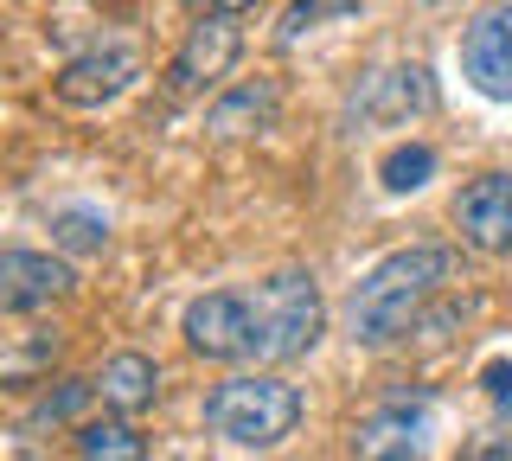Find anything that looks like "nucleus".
Masks as SVG:
<instances>
[{
    "instance_id": "1",
    "label": "nucleus",
    "mask_w": 512,
    "mask_h": 461,
    "mask_svg": "<svg viewBox=\"0 0 512 461\" xmlns=\"http://www.w3.org/2000/svg\"><path fill=\"white\" fill-rule=\"evenodd\" d=\"M320 289L314 276L288 269V276H269L256 289H218L199 295L186 308V346L205 359H256V365H282L301 359L320 340Z\"/></svg>"
},
{
    "instance_id": "2",
    "label": "nucleus",
    "mask_w": 512,
    "mask_h": 461,
    "mask_svg": "<svg viewBox=\"0 0 512 461\" xmlns=\"http://www.w3.org/2000/svg\"><path fill=\"white\" fill-rule=\"evenodd\" d=\"M455 269H461V257L442 250V244H416V250L384 257L372 276L352 289V301H346L352 340L384 346V340H397V333H410L416 314L429 308V295H442L448 282H455Z\"/></svg>"
},
{
    "instance_id": "3",
    "label": "nucleus",
    "mask_w": 512,
    "mask_h": 461,
    "mask_svg": "<svg viewBox=\"0 0 512 461\" xmlns=\"http://www.w3.org/2000/svg\"><path fill=\"white\" fill-rule=\"evenodd\" d=\"M205 423H212L224 442L269 449V442H282L288 429L301 423V391L282 385V378H269V372L224 378V385L205 397Z\"/></svg>"
},
{
    "instance_id": "4",
    "label": "nucleus",
    "mask_w": 512,
    "mask_h": 461,
    "mask_svg": "<svg viewBox=\"0 0 512 461\" xmlns=\"http://www.w3.org/2000/svg\"><path fill=\"white\" fill-rule=\"evenodd\" d=\"M237 52H244V33H237V13H205V20L186 33V45L173 52V65H167V84H173V97H192V90L218 84V77L237 65Z\"/></svg>"
},
{
    "instance_id": "5",
    "label": "nucleus",
    "mask_w": 512,
    "mask_h": 461,
    "mask_svg": "<svg viewBox=\"0 0 512 461\" xmlns=\"http://www.w3.org/2000/svg\"><path fill=\"white\" fill-rule=\"evenodd\" d=\"M461 71H468V84L480 97L512 103V0L487 7L468 33H461Z\"/></svg>"
},
{
    "instance_id": "6",
    "label": "nucleus",
    "mask_w": 512,
    "mask_h": 461,
    "mask_svg": "<svg viewBox=\"0 0 512 461\" xmlns=\"http://www.w3.org/2000/svg\"><path fill=\"white\" fill-rule=\"evenodd\" d=\"M455 231L487 257L512 250V173H480L474 186H461L455 199Z\"/></svg>"
},
{
    "instance_id": "7",
    "label": "nucleus",
    "mask_w": 512,
    "mask_h": 461,
    "mask_svg": "<svg viewBox=\"0 0 512 461\" xmlns=\"http://www.w3.org/2000/svg\"><path fill=\"white\" fill-rule=\"evenodd\" d=\"M429 455V410L384 404L352 429V461H423Z\"/></svg>"
},
{
    "instance_id": "8",
    "label": "nucleus",
    "mask_w": 512,
    "mask_h": 461,
    "mask_svg": "<svg viewBox=\"0 0 512 461\" xmlns=\"http://www.w3.org/2000/svg\"><path fill=\"white\" fill-rule=\"evenodd\" d=\"M436 103V84H429L423 65H397V71H372L359 84V97H352V109L372 122H410L423 116V109Z\"/></svg>"
},
{
    "instance_id": "9",
    "label": "nucleus",
    "mask_w": 512,
    "mask_h": 461,
    "mask_svg": "<svg viewBox=\"0 0 512 461\" xmlns=\"http://www.w3.org/2000/svg\"><path fill=\"white\" fill-rule=\"evenodd\" d=\"M141 71V58L128 52V45H96V52H84V58H71L64 65V77H58V97L64 103H109L116 90H128V77Z\"/></svg>"
},
{
    "instance_id": "10",
    "label": "nucleus",
    "mask_w": 512,
    "mask_h": 461,
    "mask_svg": "<svg viewBox=\"0 0 512 461\" xmlns=\"http://www.w3.org/2000/svg\"><path fill=\"white\" fill-rule=\"evenodd\" d=\"M58 295H71V269L64 263L32 257V250H7L0 257V301H7V314H32Z\"/></svg>"
},
{
    "instance_id": "11",
    "label": "nucleus",
    "mask_w": 512,
    "mask_h": 461,
    "mask_svg": "<svg viewBox=\"0 0 512 461\" xmlns=\"http://www.w3.org/2000/svg\"><path fill=\"white\" fill-rule=\"evenodd\" d=\"M96 391H103V404H116L122 417H135V410H148V404H154L160 372H154V359H148V353H116V359L103 365V378H96Z\"/></svg>"
},
{
    "instance_id": "12",
    "label": "nucleus",
    "mask_w": 512,
    "mask_h": 461,
    "mask_svg": "<svg viewBox=\"0 0 512 461\" xmlns=\"http://www.w3.org/2000/svg\"><path fill=\"white\" fill-rule=\"evenodd\" d=\"M269 116H276V84H244L237 97H224L212 109V129L218 135H250V129H263Z\"/></svg>"
},
{
    "instance_id": "13",
    "label": "nucleus",
    "mask_w": 512,
    "mask_h": 461,
    "mask_svg": "<svg viewBox=\"0 0 512 461\" xmlns=\"http://www.w3.org/2000/svg\"><path fill=\"white\" fill-rule=\"evenodd\" d=\"M77 449H84V461H148V442L128 423H90L77 436Z\"/></svg>"
},
{
    "instance_id": "14",
    "label": "nucleus",
    "mask_w": 512,
    "mask_h": 461,
    "mask_svg": "<svg viewBox=\"0 0 512 461\" xmlns=\"http://www.w3.org/2000/svg\"><path fill=\"white\" fill-rule=\"evenodd\" d=\"M378 173H384V186H391V193H416V186H429V173H436V148H423V141L391 148Z\"/></svg>"
},
{
    "instance_id": "15",
    "label": "nucleus",
    "mask_w": 512,
    "mask_h": 461,
    "mask_svg": "<svg viewBox=\"0 0 512 461\" xmlns=\"http://www.w3.org/2000/svg\"><path fill=\"white\" fill-rule=\"evenodd\" d=\"M58 244H71V250H103V237H109V225H103V212H58Z\"/></svg>"
},
{
    "instance_id": "16",
    "label": "nucleus",
    "mask_w": 512,
    "mask_h": 461,
    "mask_svg": "<svg viewBox=\"0 0 512 461\" xmlns=\"http://www.w3.org/2000/svg\"><path fill=\"white\" fill-rule=\"evenodd\" d=\"M90 397V385H77V378H64V391H45L39 397V410H32V423H58V417H71L77 404Z\"/></svg>"
},
{
    "instance_id": "17",
    "label": "nucleus",
    "mask_w": 512,
    "mask_h": 461,
    "mask_svg": "<svg viewBox=\"0 0 512 461\" xmlns=\"http://www.w3.org/2000/svg\"><path fill=\"white\" fill-rule=\"evenodd\" d=\"M346 7H352V0H295V7H288V20H282V39H301L320 13H346Z\"/></svg>"
},
{
    "instance_id": "18",
    "label": "nucleus",
    "mask_w": 512,
    "mask_h": 461,
    "mask_svg": "<svg viewBox=\"0 0 512 461\" xmlns=\"http://www.w3.org/2000/svg\"><path fill=\"white\" fill-rule=\"evenodd\" d=\"M480 385H487V397L500 410H512V359H493L487 372H480Z\"/></svg>"
},
{
    "instance_id": "19",
    "label": "nucleus",
    "mask_w": 512,
    "mask_h": 461,
    "mask_svg": "<svg viewBox=\"0 0 512 461\" xmlns=\"http://www.w3.org/2000/svg\"><path fill=\"white\" fill-rule=\"evenodd\" d=\"M192 7H205V13H244V7H256V0H192Z\"/></svg>"
},
{
    "instance_id": "20",
    "label": "nucleus",
    "mask_w": 512,
    "mask_h": 461,
    "mask_svg": "<svg viewBox=\"0 0 512 461\" xmlns=\"http://www.w3.org/2000/svg\"><path fill=\"white\" fill-rule=\"evenodd\" d=\"M480 461H512V436H493L487 449H480Z\"/></svg>"
},
{
    "instance_id": "21",
    "label": "nucleus",
    "mask_w": 512,
    "mask_h": 461,
    "mask_svg": "<svg viewBox=\"0 0 512 461\" xmlns=\"http://www.w3.org/2000/svg\"><path fill=\"white\" fill-rule=\"evenodd\" d=\"M429 7H442V0H429Z\"/></svg>"
}]
</instances>
